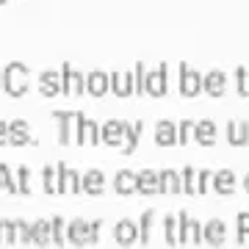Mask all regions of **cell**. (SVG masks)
Masks as SVG:
<instances>
[{"instance_id":"cell-1","label":"cell","mask_w":249,"mask_h":249,"mask_svg":"<svg viewBox=\"0 0 249 249\" xmlns=\"http://www.w3.org/2000/svg\"><path fill=\"white\" fill-rule=\"evenodd\" d=\"M3 91L9 97H22L28 91V67L19 61H11L6 70H3Z\"/></svg>"},{"instance_id":"cell-2","label":"cell","mask_w":249,"mask_h":249,"mask_svg":"<svg viewBox=\"0 0 249 249\" xmlns=\"http://www.w3.org/2000/svg\"><path fill=\"white\" fill-rule=\"evenodd\" d=\"M53 119L58 124V144L78 142V127L83 122L80 111H53Z\"/></svg>"},{"instance_id":"cell-3","label":"cell","mask_w":249,"mask_h":249,"mask_svg":"<svg viewBox=\"0 0 249 249\" xmlns=\"http://www.w3.org/2000/svg\"><path fill=\"white\" fill-rule=\"evenodd\" d=\"M199 91H202V72L183 61L180 64V94L183 97H196Z\"/></svg>"},{"instance_id":"cell-4","label":"cell","mask_w":249,"mask_h":249,"mask_svg":"<svg viewBox=\"0 0 249 249\" xmlns=\"http://www.w3.org/2000/svg\"><path fill=\"white\" fill-rule=\"evenodd\" d=\"M166 72H169L166 61H160L155 70L147 72V94H150V97H163V94L169 91V83H166Z\"/></svg>"},{"instance_id":"cell-5","label":"cell","mask_w":249,"mask_h":249,"mask_svg":"<svg viewBox=\"0 0 249 249\" xmlns=\"http://www.w3.org/2000/svg\"><path fill=\"white\" fill-rule=\"evenodd\" d=\"M58 166V191L61 194H78L83 191V178L75 169H70L67 163H55Z\"/></svg>"},{"instance_id":"cell-6","label":"cell","mask_w":249,"mask_h":249,"mask_svg":"<svg viewBox=\"0 0 249 249\" xmlns=\"http://www.w3.org/2000/svg\"><path fill=\"white\" fill-rule=\"evenodd\" d=\"M67 238H70L72 247H89V244H94V241H91V227H89V222H83V219H72V222L67 224Z\"/></svg>"},{"instance_id":"cell-7","label":"cell","mask_w":249,"mask_h":249,"mask_svg":"<svg viewBox=\"0 0 249 249\" xmlns=\"http://www.w3.org/2000/svg\"><path fill=\"white\" fill-rule=\"evenodd\" d=\"M61 75H64V94H83L86 91V75L78 72L72 64H64Z\"/></svg>"},{"instance_id":"cell-8","label":"cell","mask_w":249,"mask_h":249,"mask_svg":"<svg viewBox=\"0 0 249 249\" xmlns=\"http://www.w3.org/2000/svg\"><path fill=\"white\" fill-rule=\"evenodd\" d=\"M39 91L45 94V97H55V94H61L64 91V75L55 70H45L39 75Z\"/></svg>"},{"instance_id":"cell-9","label":"cell","mask_w":249,"mask_h":249,"mask_svg":"<svg viewBox=\"0 0 249 249\" xmlns=\"http://www.w3.org/2000/svg\"><path fill=\"white\" fill-rule=\"evenodd\" d=\"M202 91H208L211 97H222L227 91V75L222 70H211L202 75Z\"/></svg>"},{"instance_id":"cell-10","label":"cell","mask_w":249,"mask_h":249,"mask_svg":"<svg viewBox=\"0 0 249 249\" xmlns=\"http://www.w3.org/2000/svg\"><path fill=\"white\" fill-rule=\"evenodd\" d=\"M114 241L119 247H133L139 241V224H133L130 219H122V222L114 224Z\"/></svg>"},{"instance_id":"cell-11","label":"cell","mask_w":249,"mask_h":249,"mask_svg":"<svg viewBox=\"0 0 249 249\" xmlns=\"http://www.w3.org/2000/svg\"><path fill=\"white\" fill-rule=\"evenodd\" d=\"M124 130H127V122H119V119H108V122L100 127V133H103V142L111 144V147H122Z\"/></svg>"},{"instance_id":"cell-12","label":"cell","mask_w":249,"mask_h":249,"mask_svg":"<svg viewBox=\"0 0 249 249\" xmlns=\"http://www.w3.org/2000/svg\"><path fill=\"white\" fill-rule=\"evenodd\" d=\"M111 91L116 97H130L136 94L133 72H111Z\"/></svg>"},{"instance_id":"cell-13","label":"cell","mask_w":249,"mask_h":249,"mask_svg":"<svg viewBox=\"0 0 249 249\" xmlns=\"http://www.w3.org/2000/svg\"><path fill=\"white\" fill-rule=\"evenodd\" d=\"M86 91H89L91 97H103V94H108L111 91V75H106V72H89L86 75Z\"/></svg>"},{"instance_id":"cell-14","label":"cell","mask_w":249,"mask_h":249,"mask_svg":"<svg viewBox=\"0 0 249 249\" xmlns=\"http://www.w3.org/2000/svg\"><path fill=\"white\" fill-rule=\"evenodd\" d=\"M227 142L232 147L249 144V122L247 119H232V122H227Z\"/></svg>"},{"instance_id":"cell-15","label":"cell","mask_w":249,"mask_h":249,"mask_svg":"<svg viewBox=\"0 0 249 249\" xmlns=\"http://www.w3.org/2000/svg\"><path fill=\"white\" fill-rule=\"evenodd\" d=\"M202 232H205V244H211V247H222L224 238H227V227H224L222 219H211V222H205Z\"/></svg>"},{"instance_id":"cell-16","label":"cell","mask_w":249,"mask_h":249,"mask_svg":"<svg viewBox=\"0 0 249 249\" xmlns=\"http://www.w3.org/2000/svg\"><path fill=\"white\" fill-rule=\"evenodd\" d=\"M114 188H116V194H119V196H127V194H133V191H139V175L130 172V169L116 172Z\"/></svg>"},{"instance_id":"cell-17","label":"cell","mask_w":249,"mask_h":249,"mask_svg":"<svg viewBox=\"0 0 249 249\" xmlns=\"http://www.w3.org/2000/svg\"><path fill=\"white\" fill-rule=\"evenodd\" d=\"M155 144H160V147L180 144L178 142V124L169 122V119H160V122L155 124Z\"/></svg>"},{"instance_id":"cell-18","label":"cell","mask_w":249,"mask_h":249,"mask_svg":"<svg viewBox=\"0 0 249 249\" xmlns=\"http://www.w3.org/2000/svg\"><path fill=\"white\" fill-rule=\"evenodd\" d=\"M9 144H14V147H25V144H31V130H28L25 119H14V122H9Z\"/></svg>"},{"instance_id":"cell-19","label":"cell","mask_w":249,"mask_h":249,"mask_svg":"<svg viewBox=\"0 0 249 249\" xmlns=\"http://www.w3.org/2000/svg\"><path fill=\"white\" fill-rule=\"evenodd\" d=\"M100 139H103L100 124L83 116V122H80V127H78V144H100Z\"/></svg>"},{"instance_id":"cell-20","label":"cell","mask_w":249,"mask_h":249,"mask_svg":"<svg viewBox=\"0 0 249 249\" xmlns=\"http://www.w3.org/2000/svg\"><path fill=\"white\" fill-rule=\"evenodd\" d=\"M163 238H166L169 247H180L183 244V227H180L178 216H166L163 219Z\"/></svg>"},{"instance_id":"cell-21","label":"cell","mask_w":249,"mask_h":249,"mask_svg":"<svg viewBox=\"0 0 249 249\" xmlns=\"http://www.w3.org/2000/svg\"><path fill=\"white\" fill-rule=\"evenodd\" d=\"M83 191L91 196H100L106 191V178H103V172L100 169H89L83 175Z\"/></svg>"},{"instance_id":"cell-22","label":"cell","mask_w":249,"mask_h":249,"mask_svg":"<svg viewBox=\"0 0 249 249\" xmlns=\"http://www.w3.org/2000/svg\"><path fill=\"white\" fill-rule=\"evenodd\" d=\"M160 191V178L155 169H142L139 172V194H158Z\"/></svg>"},{"instance_id":"cell-23","label":"cell","mask_w":249,"mask_h":249,"mask_svg":"<svg viewBox=\"0 0 249 249\" xmlns=\"http://www.w3.org/2000/svg\"><path fill=\"white\" fill-rule=\"evenodd\" d=\"M34 244L36 247H50L53 244V222L36 219L34 222Z\"/></svg>"},{"instance_id":"cell-24","label":"cell","mask_w":249,"mask_h":249,"mask_svg":"<svg viewBox=\"0 0 249 249\" xmlns=\"http://www.w3.org/2000/svg\"><path fill=\"white\" fill-rule=\"evenodd\" d=\"M213 188L222 196L232 194V191H235V172H232V169H219L213 175Z\"/></svg>"},{"instance_id":"cell-25","label":"cell","mask_w":249,"mask_h":249,"mask_svg":"<svg viewBox=\"0 0 249 249\" xmlns=\"http://www.w3.org/2000/svg\"><path fill=\"white\" fill-rule=\"evenodd\" d=\"M194 139L202 147H208V144H213L216 142V122L213 119H199L194 127Z\"/></svg>"},{"instance_id":"cell-26","label":"cell","mask_w":249,"mask_h":249,"mask_svg":"<svg viewBox=\"0 0 249 249\" xmlns=\"http://www.w3.org/2000/svg\"><path fill=\"white\" fill-rule=\"evenodd\" d=\"M158 178H160V191H163V194H180V191H183V183H180V172L163 169V172H158Z\"/></svg>"},{"instance_id":"cell-27","label":"cell","mask_w":249,"mask_h":249,"mask_svg":"<svg viewBox=\"0 0 249 249\" xmlns=\"http://www.w3.org/2000/svg\"><path fill=\"white\" fill-rule=\"evenodd\" d=\"M144 130V122H127V130H124V142H122V152L124 155H130L136 150V144H139V136Z\"/></svg>"},{"instance_id":"cell-28","label":"cell","mask_w":249,"mask_h":249,"mask_svg":"<svg viewBox=\"0 0 249 249\" xmlns=\"http://www.w3.org/2000/svg\"><path fill=\"white\" fill-rule=\"evenodd\" d=\"M183 244H205V232L202 224L196 219H188L186 227H183Z\"/></svg>"},{"instance_id":"cell-29","label":"cell","mask_w":249,"mask_h":249,"mask_svg":"<svg viewBox=\"0 0 249 249\" xmlns=\"http://www.w3.org/2000/svg\"><path fill=\"white\" fill-rule=\"evenodd\" d=\"M42 186H45V194H58V166H45Z\"/></svg>"},{"instance_id":"cell-30","label":"cell","mask_w":249,"mask_h":249,"mask_svg":"<svg viewBox=\"0 0 249 249\" xmlns=\"http://www.w3.org/2000/svg\"><path fill=\"white\" fill-rule=\"evenodd\" d=\"M152 224H155V211H144V213H142V222H139V241L150 244Z\"/></svg>"},{"instance_id":"cell-31","label":"cell","mask_w":249,"mask_h":249,"mask_svg":"<svg viewBox=\"0 0 249 249\" xmlns=\"http://www.w3.org/2000/svg\"><path fill=\"white\" fill-rule=\"evenodd\" d=\"M180 183H183V191H186V194H196V169L194 166H183Z\"/></svg>"},{"instance_id":"cell-32","label":"cell","mask_w":249,"mask_h":249,"mask_svg":"<svg viewBox=\"0 0 249 249\" xmlns=\"http://www.w3.org/2000/svg\"><path fill=\"white\" fill-rule=\"evenodd\" d=\"M50 222H53V244L55 247L70 244V238H67V222H64L61 216H55V219H50Z\"/></svg>"},{"instance_id":"cell-33","label":"cell","mask_w":249,"mask_h":249,"mask_svg":"<svg viewBox=\"0 0 249 249\" xmlns=\"http://www.w3.org/2000/svg\"><path fill=\"white\" fill-rule=\"evenodd\" d=\"M147 67H144V61H136L133 67V83H136V94H144L147 91Z\"/></svg>"},{"instance_id":"cell-34","label":"cell","mask_w":249,"mask_h":249,"mask_svg":"<svg viewBox=\"0 0 249 249\" xmlns=\"http://www.w3.org/2000/svg\"><path fill=\"white\" fill-rule=\"evenodd\" d=\"M235 91L249 97V67H235Z\"/></svg>"},{"instance_id":"cell-35","label":"cell","mask_w":249,"mask_h":249,"mask_svg":"<svg viewBox=\"0 0 249 249\" xmlns=\"http://www.w3.org/2000/svg\"><path fill=\"white\" fill-rule=\"evenodd\" d=\"M0 244H17V227L11 219H0Z\"/></svg>"},{"instance_id":"cell-36","label":"cell","mask_w":249,"mask_h":249,"mask_svg":"<svg viewBox=\"0 0 249 249\" xmlns=\"http://www.w3.org/2000/svg\"><path fill=\"white\" fill-rule=\"evenodd\" d=\"M14 227H17L19 244H34V224H28L25 219H14Z\"/></svg>"},{"instance_id":"cell-37","label":"cell","mask_w":249,"mask_h":249,"mask_svg":"<svg viewBox=\"0 0 249 249\" xmlns=\"http://www.w3.org/2000/svg\"><path fill=\"white\" fill-rule=\"evenodd\" d=\"M11 191V194H19V186H17V180L11 178V169L6 166V163H0V191Z\"/></svg>"},{"instance_id":"cell-38","label":"cell","mask_w":249,"mask_h":249,"mask_svg":"<svg viewBox=\"0 0 249 249\" xmlns=\"http://www.w3.org/2000/svg\"><path fill=\"white\" fill-rule=\"evenodd\" d=\"M17 186H19V194H31L34 191V183H31V169L28 166H19L17 169Z\"/></svg>"},{"instance_id":"cell-39","label":"cell","mask_w":249,"mask_h":249,"mask_svg":"<svg viewBox=\"0 0 249 249\" xmlns=\"http://www.w3.org/2000/svg\"><path fill=\"white\" fill-rule=\"evenodd\" d=\"M235 224H238V244H247L249 241V211H241Z\"/></svg>"},{"instance_id":"cell-40","label":"cell","mask_w":249,"mask_h":249,"mask_svg":"<svg viewBox=\"0 0 249 249\" xmlns=\"http://www.w3.org/2000/svg\"><path fill=\"white\" fill-rule=\"evenodd\" d=\"M211 186H213V175H211L208 169L196 172V194H208Z\"/></svg>"},{"instance_id":"cell-41","label":"cell","mask_w":249,"mask_h":249,"mask_svg":"<svg viewBox=\"0 0 249 249\" xmlns=\"http://www.w3.org/2000/svg\"><path fill=\"white\" fill-rule=\"evenodd\" d=\"M194 127H196V122H188V119H183V122L178 124V142H180V144H188V139L194 136Z\"/></svg>"},{"instance_id":"cell-42","label":"cell","mask_w":249,"mask_h":249,"mask_svg":"<svg viewBox=\"0 0 249 249\" xmlns=\"http://www.w3.org/2000/svg\"><path fill=\"white\" fill-rule=\"evenodd\" d=\"M3 144H9V122L0 119V147H3Z\"/></svg>"},{"instance_id":"cell-43","label":"cell","mask_w":249,"mask_h":249,"mask_svg":"<svg viewBox=\"0 0 249 249\" xmlns=\"http://www.w3.org/2000/svg\"><path fill=\"white\" fill-rule=\"evenodd\" d=\"M89 227H91V241L97 244V241H100V227H103V222H89Z\"/></svg>"},{"instance_id":"cell-44","label":"cell","mask_w":249,"mask_h":249,"mask_svg":"<svg viewBox=\"0 0 249 249\" xmlns=\"http://www.w3.org/2000/svg\"><path fill=\"white\" fill-rule=\"evenodd\" d=\"M244 188H247V194H249V172H247V178H244Z\"/></svg>"},{"instance_id":"cell-45","label":"cell","mask_w":249,"mask_h":249,"mask_svg":"<svg viewBox=\"0 0 249 249\" xmlns=\"http://www.w3.org/2000/svg\"><path fill=\"white\" fill-rule=\"evenodd\" d=\"M0 75H3V72H0ZM0 89H3V78H0Z\"/></svg>"},{"instance_id":"cell-46","label":"cell","mask_w":249,"mask_h":249,"mask_svg":"<svg viewBox=\"0 0 249 249\" xmlns=\"http://www.w3.org/2000/svg\"><path fill=\"white\" fill-rule=\"evenodd\" d=\"M0 3H3V0H0Z\"/></svg>"}]
</instances>
